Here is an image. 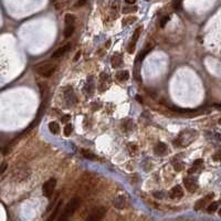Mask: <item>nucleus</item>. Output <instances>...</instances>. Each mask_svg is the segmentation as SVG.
I'll use <instances>...</instances> for the list:
<instances>
[{
	"instance_id": "6",
	"label": "nucleus",
	"mask_w": 221,
	"mask_h": 221,
	"mask_svg": "<svg viewBox=\"0 0 221 221\" xmlns=\"http://www.w3.org/2000/svg\"><path fill=\"white\" fill-rule=\"evenodd\" d=\"M142 27H138L137 29L135 30L134 32V34H133V38L130 40V43L128 44V48H127V51H128V53H133L134 52V48H135V44H136V42H137L138 38H139V33H140V31H142Z\"/></svg>"
},
{
	"instance_id": "24",
	"label": "nucleus",
	"mask_w": 221,
	"mask_h": 221,
	"mask_svg": "<svg viewBox=\"0 0 221 221\" xmlns=\"http://www.w3.org/2000/svg\"><path fill=\"white\" fill-rule=\"evenodd\" d=\"M169 19H170V18H169L168 15L164 17V18L161 19V21H160V27H161V28H164V27L166 26V23H167L168 21H169Z\"/></svg>"
},
{
	"instance_id": "18",
	"label": "nucleus",
	"mask_w": 221,
	"mask_h": 221,
	"mask_svg": "<svg viewBox=\"0 0 221 221\" xmlns=\"http://www.w3.org/2000/svg\"><path fill=\"white\" fill-rule=\"evenodd\" d=\"M74 32V24H71V26H67L65 29H64V37L65 38H70Z\"/></svg>"
},
{
	"instance_id": "34",
	"label": "nucleus",
	"mask_w": 221,
	"mask_h": 221,
	"mask_svg": "<svg viewBox=\"0 0 221 221\" xmlns=\"http://www.w3.org/2000/svg\"><path fill=\"white\" fill-rule=\"evenodd\" d=\"M154 196H155L156 198H161V197H163V195H161L160 192L159 193H158V192H155V193H154Z\"/></svg>"
},
{
	"instance_id": "37",
	"label": "nucleus",
	"mask_w": 221,
	"mask_h": 221,
	"mask_svg": "<svg viewBox=\"0 0 221 221\" xmlns=\"http://www.w3.org/2000/svg\"><path fill=\"white\" fill-rule=\"evenodd\" d=\"M216 107H221V104H217V105H216Z\"/></svg>"
},
{
	"instance_id": "27",
	"label": "nucleus",
	"mask_w": 221,
	"mask_h": 221,
	"mask_svg": "<svg viewBox=\"0 0 221 221\" xmlns=\"http://www.w3.org/2000/svg\"><path fill=\"white\" fill-rule=\"evenodd\" d=\"M135 10H136V8H133V7L124 8V9H123V12H124V13H128V12H134Z\"/></svg>"
},
{
	"instance_id": "3",
	"label": "nucleus",
	"mask_w": 221,
	"mask_h": 221,
	"mask_svg": "<svg viewBox=\"0 0 221 221\" xmlns=\"http://www.w3.org/2000/svg\"><path fill=\"white\" fill-rule=\"evenodd\" d=\"M55 185H56V180L54 178H50L49 180H46V183L42 186V192L43 196L46 198H50L53 195V191L55 189Z\"/></svg>"
},
{
	"instance_id": "26",
	"label": "nucleus",
	"mask_w": 221,
	"mask_h": 221,
	"mask_svg": "<svg viewBox=\"0 0 221 221\" xmlns=\"http://www.w3.org/2000/svg\"><path fill=\"white\" fill-rule=\"evenodd\" d=\"M181 6V0H174L173 1V7L175 9H179Z\"/></svg>"
},
{
	"instance_id": "21",
	"label": "nucleus",
	"mask_w": 221,
	"mask_h": 221,
	"mask_svg": "<svg viewBox=\"0 0 221 221\" xmlns=\"http://www.w3.org/2000/svg\"><path fill=\"white\" fill-rule=\"evenodd\" d=\"M174 168H175V170H177V171H180L183 168V164L181 161H174Z\"/></svg>"
},
{
	"instance_id": "2",
	"label": "nucleus",
	"mask_w": 221,
	"mask_h": 221,
	"mask_svg": "<svg viewBox=\"0 0 221 221\" xmlns=\"http://www.w3.org/2000/svg\"><path fill=\"white\" fill-rule=\"evenodd\" d=\"M80 205H81V199L79 198L71 199L69 202L67 204V206L64 208V210H63L61 216H63V217H65V218L69 219L71 216L74 214V212L76 211V209L80 207Z\"/></svg>"
},
{
	"instance_id": "32",
	"label": "nucleus",
	"mask_w": 221,
	"mask_h": 221,
	"mask_svg": "<svg viewBox=\"0 0 221 221\" xmlns=\"http://www.w3.org/2000/svg\"><path fill=\"white\" fill-rule=\"evenodd\" d=\"M58 221H69V219H68V218H65V217H63V216H61V217L59 218V220Z\"/></svg>"
},
{
	"instance_id": "1",
	"label": "nucleus",
	"mask_w": 221,
	"mask_h": 221,
	"mask_svg": "<svg viewBox=\"0 0 221 221\" xmlns=\"http://www.w3.org/2000/svg\"><path fill=\"white\" fill-rule=\"evenodd\" d=\"M55 69H56V65L50 62H42L34 67V71L39 75L43 76V77H50L54 73Z\"/></svg>"
},
{
	"instance_id": "11",
	"label": "nucleus",
	"mask_w": 221,
	"mask_h": 221,
	"mask_svg": "<svg viewBox=\"0 0 221 221\" xmlns=\"http://www.w3.org/2000/svg\"><path fill=\"white\" fill-rule=\"evenodd\" d=\"M61 206H62V201L60 200V201H58V204H56V206L54 207V210L52 211V214H50L49 217H48V219H46V221H54V219L56 218V216L59 214V212H60V209H61Z\"/></svg>"
},
{
	"instance_id": "22",
	"label": "nucleus",
	"mask_w": 221,
	"mask_h": 221,
	"mask_svg": "<svg viewBox=\"0 0 221 221\" xmlns=\"http://www.w3.org/2000/svg\"><path fill=\"white\" fill-rule=\"evenodd\" d=\"M71 133H72V125L68 124V125L64 127V135H65V136H70Z\"/></svg>"
},
{
	"instance_id": "23",
	"label": "nucleus",
	"mask_w": 221,
	"mask_h": 221,
	"mask_svg": "<svg viewBox=\"0 0 221 221\" xmlns=\"http://www.w3.org/2000/svg\"><path fill=\"white\" fill-rule=\"evenodd\" d=\"M135 20H136L135 17H128V18H126V19L123 20V26H124V24H128V23L130 22H134Z\"/></svg>"
},
{
	"instance_id": "39",
	"label": "nucleus",
	"mask_w": 221,
	"mask_h": 221,
	"mask_svg": "<svg viewBox=\"0 0 221 221\" xmlns=\"http://www.w3.org/2000/svg\"><path fill=\"white\" fill-rule=\"evenodd\" d=\"M219 214H221V209H220V210H219Z\"/></svg>"
},
{
	"instance_id": "33",
	"label": "nucleus",
	"mask_w": 221,
	"mask_h": 221,
	"mask_svg": "<svg viewBox=\"0 0 221 221\" xmlns=\"http://www.w3.org/2000/svg\"><path fill=\"white\" fill-rule=\"evenodd\" d=\"M125 1H126L128 5H134V3L136 2V0H125Z\"/></svg>"
},
{
	"instance_id": "31",
	"label": "nucleus",
	"mask_w": 221,
	"mask_h": 221,
	"mask_svg": "<svg viewBox=\"0 0 221 221\" xmlns=\"http://www.w3.org/2000/svg\"><path fill=\"white\" fill-rule=\"evenodd\" d=\"M80 56H81V51H79V52H77V53L75 54V56H74V61H77Z\"/></svg>"
},
{
	"instance_id": "38",
	"label": "nucleus",
	"mask_w": 221,
	"mask_h": 221,
	"mask_svg": "<svg viewBox=\"0 0 221 221\" xmlns=\"http://www.w3.org/2000/svg\"><path fill=\"white\" fill-rule=\"evenodd\" d=\"M219 124H221V118L219 120Z\"/></svg>"
},
{
	"instance_id": "14",
	"label": "nucleus",
	"mask_w": 221,
	"mask_h": 221,
	"mask_svg": "<svg viewBox=\"0 0 221 221\" xmlns=\"http://www.w3.org/2000/svg\"><path fill=\"white\" fill-rule=\"evenodd\" d=\"M116 79L121 82H124V81H127L130 79V73L127 71H120L117 74H116Z\"/></svg>"
},
{
	"instance_id": "9",
	"label": "nucleus",
	"mask_w": 221,
	"mask_h": 221,
	"mask_svg": "<svg viewBox=\"0 0 221 221\" xmlns=\"http://www.w3.org/2000/svg\"><path fill=\"white\" fill-rule=\"evenodd\" d=\"M70 48H71L70 44H65V46H62V48H59L58 50H55L53 53H52L51 58H52V59H59V58H61V56H63L64 54L69 51Z\"/></svg>"
},
{
	"instance_id": "16",
	"label": "nucleus",
	"mask_w": 221,
	"mask_h": 221,
	"mask_svg": "<svg viewBox=\"0 0 221 221\" xmlns=\"http://www.w3.org/2000/svg\"><path fill=\"white\" fill-rule=\"evenodd\" d=\"M122 63V55L121 54H115L114 56L112 58V67L113 68H117L118 65H121Z\"/></svg>"
},
{
	"instance_id": "15",
	"label": "nucleus",
	"mask_w": 221,
	"mask_h": 221,
	"mask_svg": "<svg viewBox=\"0 0 221 221\" xmlns=\"http://www.w3.org/2000/svg\"><path fill=\"white\" fill-rule=\"evenodd\" d=\"M49 130H50V133L55 135V134L60 133V126L56 122H51L49 123Z\"/></svg>"
},
{
	"instance_id": "28",
	"label": "nucleus",
	"mask_w": 221,
	"mask_h": 221,
	"mask_svg": "<svg viewBox=\"0 0 221 221\" xmlns=\"http://www.w3.org/2000/svg\"><path fill=\"white\" fill-rule=\"evenodd\" d=\"M202 164H204L202 159H197V160H195V163H193V167L198 168V167H200V166H201Z\"/></svg>"
},
{
	"instance_id": "13",
	"label": "nucleus",
	"mask_w": 221,
	"mask_h": 221,
	"mask_svg": "<svg viewBox=\"0 0 221 221\" xmlns=\"http://www.w3.org/2000/svg\"><path fill=\"white\" fill-rule=\"evenodd\" d=\"M155 152H156L157 155H164V154H166V152H167V146L165 145L164 143L157 144L156 147H155Z\"/></svg>"
},
{
	"instance_id": "36",
	"label": "nucleus",
	"mask_w": 221,
	"mask_h": 221,
	"mask_svg": "<svg viewBox=\"0 0 221 221\" xmlns=\"http://www.w3.org/2000/svg\"><path fill=\"white\" fill-rule=\"evenodd\" d=\"M136 99H137L138 102H140V103L143 102V99H142V97H140V96H136Z\"/></svg>"
},
{
	"instance_id": "25",
	"label": "nucleus",
	"mask_w": 221,
	"mask_h": 221,
	"mask_svg": "<svg viewBox=\"0 0 221 221\" xmlns=\"http://www.w3.org/2000/svg\"><path fill=\"white\" fill-rule=\"evenodd\" d=\"M212 159H214V161H220L221 160V150H219V152H217L214 154V156H212Z\"/></svg>"
},
{
	"instance_id": "20",
	"label": "nucleus",
	"mask_w": 221,
	"mask_h": 221,
	"mask_svg": "<svg viewBox=\"0 0 221 221\" xmlns=\"http://www.w3.org/2000/svg\"><path fill=\"white\" fill-rule=\"evenodd\" d=\"M218 209V202H212V204H210L209 206H208V212L209 214H211V212H214L216 210Z\"/></svg>"
},
{
	"instance_id": "17",
	"label": "nucleus",
	"mask_w": 221,
	"mask_h": 221,
	"mask_svg": "<svg viewBox=\"0 0 221 221\" xmlns=\"http://www.w3.org/2000/svg\"><path fill=\"white\" fill-rule=\"evenodd\" d=\"M64 22H65L67 26L74 24V22H75V17H74V15H72V13H67L65 17H64Z\"/></svg>"
},
{
	"instance_id": "19",
	"label": "nucleus",
	"mask_w": 221,
	"mask_h": 221,
	"mask_svg": "<svg viewBox=\"0 0 221 221\" xmlns=\"http://www.w3.org/2000/svg\"><path fill=\"white\" fill-rule=\"evenodd\" d=\"M82 155L84 156V158H86V159L96 160V156H95V155H93L92 152H87V150H82Z\"/></svg>"
},
{
	"instance_id": "5",
	"label": "nucleus",
	"mask_w": 221,
	"mask_h": 221,
	"mask_svg": "<svg viewBox=\"0 0 221 221\" xmlns=\"http://www.w3.org/2000/svg\"><path fill=\"white\" fill-rule=\"evenodd\" d=\"M183 183H185V187L186 189L190 192H195V191L198 189V183L196 181L195 178L192 177H187L183 179Z\"/></svg>"
},
{
	"instance_id": "30",
	"label": "nucleus",
	"mask_w": 221,
	"mask_h": 221,
	"mask_svg": "<svg viewBox=\"0 0 221 221\" xmlns=\"http://www.w3.org/2000/svg\"><path fill=\"white\" fill-rule=\"evenodd\" d=\"M6 168H7V164H6V163H3V164H2V168H1V174H3V173H5Z\"/></svg>"
},
{
	"instance_id": "4",
	"label": "nucleus",
	"mask_w": 221,
	"mask_h": 221,
	"mask_svg": "<svg viewBox=\"0 0 221 221\" xmlns=\"http://www.w3.org/2000/svg\"><path fill=\"white\" fill-rule=\"evenodd\" d=\"M105 214H106V208L99 207V208H96V209H94L92 211L85 221H101L104 218Z\"/></svg>"
},
{
	"instance_id": "35",
	"label": "nucleus",
	"mask_w": 221,
	"mask_h": 221,
	"mask_svg": "<svg viewBox=\"0 0 221 221\" xmlns=\"http://www.w3.org/2000/svg\"><path fill=\"white\" fill-rule=\"evenodd\" d=\"M84 3H85V0H80V1L77 2V5H76V6H83Z\"/></svg>"
},
{
	"instance_id": "12",
	"label": "nucleus",
	"mask_w": 221,
	"mask_h": 221,
	"mask_svg": "<svg viewBox=\"0 0 221 221\" xmlns=\"http://www.w3.org/2000/svg\"><path fill=\"white\" fill-rule=\"evenodd\" d=\"M64 96H65V99H67V102L69 103V104H75L76 103V97L75 95H74V93L72 90H69V91L65 92V94H64Z\"/></svg>"
},
{
	"instance_id": "7",
	"label": "nucleus",
	"mask_w": 221,
	"mask_h": 221,
	"mask_svg": "<svg viewBox=\"0 0 221 221\" xmlns=\"http://www.w3.org/2000/svg\"><path fill=\"white\" fill-rule=\"evenodd\" d=\"M113 206L117 209H124L127 207V200L124 196H117L113 200Z\"/></svg>"
},
{
	"instance_id": "8",
	"label": "nucleus",
	"mask_w": 221,
	"mask_h": 221,
	"mask_svg": "<svg viewBox=\"0 0 221 221\" xmlns=\"http://www.w3.org/2000/svg\"><path fill=\"white\" fill-rule=\"evenodd\" d=\"M214 198V193H209L208 196H206L205 198H201V199H199L198 201L196 202V205H195V210H200V209H202L204 207L206 206V204L208 202V201H210L211 199Z\"/></svg>"
},
{
	"instance_id": "29",
	"label": "nucleus",
	"mask_w": 221,
	"mask_h": 221,
	"mask_svg": "<svg viewBox=\"0 0 221 221\" xmlns=\"http://www.w3.org/2000/svg\"><path fill=\"white\" fill-rule=\"evenodd\" d=\"M70 120H71V116H70V115H63V116H62V118H61V121L63 123L69 122Z\"/></svg>"
},
{
	"instance_id": "10",
	"label": "nucleus",
	"mask_w": 221,
	"mask_h": 221,
	"mask_svg": "<svg viewBox=\"0 0 221 221\" xmlns=\"http://www.w3.org/2000/svg\"><path fill=\"white\" fill-rule=\"evenodd\" d=\"M183 196V190L180 186H175L170 192H169V197L173 199H179Z\"/></svg>"
}]
</instances>
